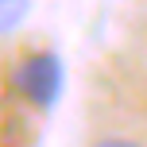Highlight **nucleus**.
Listing matches in <instances>:
<instances>
[{
	"mask_svg": "<svg viewBox=\"0 0 147 147\" xmlns=\"http://www.w3.org/2000/svg\"><path fill=\"white\" fill-rule=\"evenodd\" d=\"M93 147H143V143H136V140H124V136H105V140H97Z\"/></svg>",
	"mask_w": 147,
	"mask_h": 147,
	"instance_id": "7ed1b4c3",
	"label": "nucleus"
},
{
	"mask_svg": "<svg viewBox=\"0 0 147 147\" xmlns=\"http://www.w3.org/2000/svg\"><path fill=\"white\" fill-rule=\"evenodd\" d=\"M62 85H66V70H62V58L51 51H39L16 66V89L35 109H54V101L62 97Z\"/></svg>",
	"mask_w": 147,
	"mask_h": 147,
	"instance_id": "f257e3e1",
	"label": "nucleus"
},
{
	"mask_svg": "<svg viewBox=\"0 0 147 147\" xmlns=\"http://www.w3.org/2000/svg\"><path fill=\"white\" fill-rule=\"evenodd\" d=\"M31 12V0H0V35L16 31Z\"/></svg>",
	"mask_w": 147,
	"mask_h": 147,
	"instance_id": "f03ea898",
	"label": "nucleus"
}]
</instances>
